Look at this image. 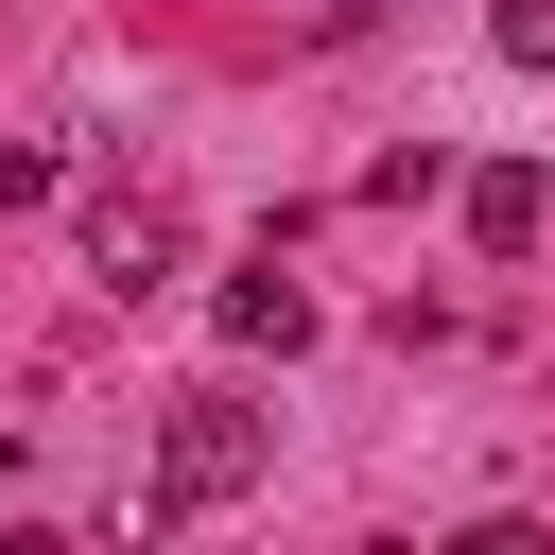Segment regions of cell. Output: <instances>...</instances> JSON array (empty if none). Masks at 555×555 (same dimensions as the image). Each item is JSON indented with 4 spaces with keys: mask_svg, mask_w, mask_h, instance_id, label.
<instances>
[{
    "mask_svg": "<svg viewBox=\"0 0 555 555\" xmlns=\"http://www.w3.org/2000/svg\"><path fill=\"white\" fill-rule=\"evenodd\" d=\"M260 451H278V416H260L243 382L173 399V434H156V503H139V520H191V503H243V486H260Z\"/></svg>",
    "mask_w": 555,
    "mask_h": 555,
    "instance_id": "cell-1",
    "label": "cell"
},
{
    "mask_svg": "<svg viewBox=\"0 0 555 555\" xmlns=\"http://www.w3.org/2000/svg\"><path fill=\"white\" fill-rule=\"evenodd\" d=\"M173 260H191V208L173 191H87V278L104 295H156Z\"/></svg>",
    "mask_w": 555,
    "mask_h": 555,
    "instance_id": "cell-2",
    "label": "cell"
},
{
    "mask_svg": "<svg viewBox=\"0 0 555 555\" xmlns=\"http://www.w3.org/2000/svg\"><path fill=\"white\" fill-rule=\"evenodd\" d=\"M538 225H555V173H538V156H486V173H468V243H486V260H520Z\"/></svg>",
    "mask_w": 555,
    "mask_h": 555,
    "instance_id": "cell-3",
    "label": "cell"
},
{
    "mask_svg": "<svg viewBox=\"0 0 555 555\" xmlns=\"http://www.w3.org/2000/svg\"><path fill=\"white\" fill-rule=\"evenodd\" d=\"M208 330H225V347H312V295H295L278 260H243V278L208 295Z\"/></svg>",
    "mask_w": 555,
    "mask_h": 555,
    "instance_id": "cell-4",
    "label": "cell"
},
{
    "mask_svg": "<svg viewBox=\"0 0 555 555\" xmlns=\"http://www.w3.org/2000/svg\"><path fill=\"white\" fill-rule=\"evenodd\" d=\"M52 191H69V156L52 139H0V208H52Z\"/></svg>",
    "mask_w": 555,
    "mask_h": 555,
    "instance_id": "cell-5",
    "label": "cell"
},
{
    "mask_svg": "<svg viewBox=\"0 0 555 555\" xmlns=\"http://www.w3.org/2000/svg\"><path fill=\"white\" fill-rule=\"evenodd\" d=\"M486 35H503V69H555V0H503Z\"/></svg>",
    "mask_w": 555,
    "mask_h": 555,
    "instance_id": "cell-6",
    "label": "cell"
},
{
    "mask_svg": "<svg viewBox=\"0 0 555 555\" xmlns=\"http://www.w3.org/2000/svg\"><path fill=\"white\" fill-rule=\"evenodd\" d=\"M434 555H555V538H538L520 503H486V520H468V538H434Z\"/></svg>",
    "mask_w": 555,
    "mask_h": 555,
    "instance_id": "cell-7",
    "label": "cell"
},
{
    "mask_svg": "<svg viewBox=\"0 0 555 555\" xmlns=\"http://www.w3.org/2000/svg\"><path fill=\"white\" fill-rule=\"evenodd\" d=\"M0 555H69V538H52V520H0Z\"/></svg>",
    "mask_w": 555,
    "mask_h": 555,
    "instance_id": "cell-8",
    "label": "cell"
}]
</instances>
